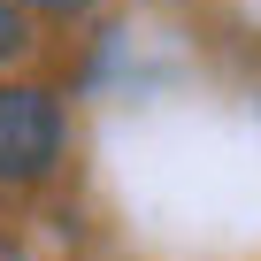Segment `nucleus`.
<instances>
[{"label":"nucleus","instance_id":"1","mask_svg":"<svg viewBox=\"0 0 261 261\" xmlns=\"http://www.w3.org/2000/svg\"><path fill=\"white\" fill-rule=\"evenodd\" d=\"M54 154H62V108H54V92L0 85V177L31 185V177L54 169Z\"/></svg>","mask_w":261,"mask_h":261},{"label":"nucleus","instance_id":"2","mask_svg":"<svg viewBox=\"0 0 261 261\" xmlns=\"http://www.w3.org/2000/svg\"><path fill=\"white\" fill-rule=\"evenodd\" d=\"M16 46H23V16H16V8H8V0H0V62H8V54H16Z\"/></svg>","mask_w":261,"mask_h":261},{"label":"nucleus","instance_id":"3","mask_svg":"<svg viewBox=\"0 0 261 261\" xmlns=\"http://www.w3.org/2000/svg\"><path fill=\"white\" fill-rule=\"evenodd\" d=\"M0 261H23V253H16V238H8V230H0Z\"/></svg>","mask_w":261,"mask_h":261},{"label":"nucleus","instance_id":"4","mask_svg":"<svg viewBox=\"0 0 261 261\" xmlns=\"http://www.w3.org/2000/svg\"><path fill=\"white\" fill-rule=\"evenodd\" d=\"M39 8H92V0H39Z\"/></svg>","mask_w":261,"mask_h":261}]
</instances>
